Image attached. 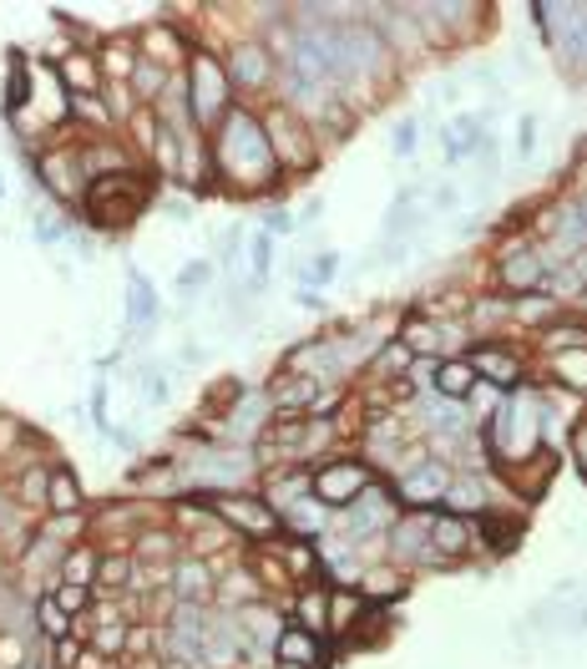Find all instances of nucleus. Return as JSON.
Listing matches in <instances>:
<instances>
[{"label": "nucleus", "mask_w": 587, "mask_h": 669, "mask_svg": "<svg viewBox=\"0 0 587 669\" xmlns=\"http://www.w3.org/2000/svg\"><path fill=\"white\" fill-rule=\"evenodd\" d=\"M319 634H309V629H300L294 618H289L284 629H279V639H274V659L279 665H294V669H319Z\"/></svg>", "instance_id": "nucleus-20"}, {"label": "nucleus", "mask_w": 587, "mask_h": 669, "mask_svg": "<svg viewBox=\"0 0 587 669\" xmlns=\"http://www.w3.org/2000/svg\"><path fill=\"white\" fill-rule=\"evenodd\" d=\"M263 599V583H259V573L253 568H238V573H228V578H218V589H213V604L218 609H248V604H259Z\"/></svg>", "instance_id": "nucleus-26"}, {"label": "nucleus", "mask_w": 587, "mask_h": 669, "mask_svg": "<svg viewBox=\"0 0 587 669\" xmlns=\"http://www.w3.org/2000/svg\"><path fill=\"white\" fill-rule=\"evenodd\" d=\"M92 416H97V432H112V421H106V386L92 391Z\"/></svg>", "instance_id": "nucleus-56"}, {"label": "nucleus", "mask_w": 587, "mask_h": 669, "mask_svg": "<svg viewBox=\"0 0 587 669\" xmlns=\"http://www.w3.org/2000/svg\"><path fill=\"white\" fill-rule=\"evenodd\" d=\"M445 487H451V467L436 457L416 461L410 472H400V482H395V498L405 502H416V508H431V502L445 498Z\"/></svg>", "instance_id": "nucleus-13"}, {"label": "nucleus", "mask_w": 587, "mask_h": 669, "mask_svg": "<svg viewBox=\"0 0 587 669\" xmlns=\"http://www.w3.org/2000/svg\"><path fill=\"white\" fill-rule=\"evenodd\" d=\"M234 624H238V644H244V655H274V639L279 629H284V618L274 614V609L263 604H248V609H234Z\"/></svg>", "instance_id": "nucleus-15"}, {"label": "nucleus", "mask_w": 587, "mask_h": 669, "mask_svg": "<svg viewBox=\"0 0 587 669\" xmlns=\"http://www.w3.org/2000/svg\"><path fill=\"white\" fill-rule=\"evenodd\" d=\"M15 498L26 502V508H46V498H52V467H46V461L26 467L21 482H15Z\"/></svg>", "instance_id": "nucleus-40"}, {"label": "nucleus", "mask_w": 587, "mask_h": 669, "mask_svg": "<svg viewBox=\"0 0 587 669\" xmlns=\"http://www.w3.org/2000/svg\"><path fill=\"white\" fill-rule=\"evenodd\" d=\"M56 77L71 97H97L102 92V66H97L92 52H66L61 66H56Z\"/></svg>", "instance_id": "nucleus-22"}, {"label": "nucleus", "mask_w": 587, "mask_h": 669, "mask_svg": "<svg viewBox=\"0 0 587 669\" xmlns=\"http://www.w3.org/2000/svg\"><path fill=\"white\" fill-rule=\"evenodd\" d=\"M36 629L46 634V639H52V644L71 634V614H66V609L56 604L52 593H41V599H36Z\"/></svg>", "instance_id": "nucleus-42"}, {"label": "nucleus", "mask_w": 587, "mask_h": 669, "mask_svg": "<svg viewBox=\"0 0 587 669\" xmlns=\"http://www.w3.org/2000/svg\"><path fill=\"white\" fill-rule=\"evenodd\" d=\"M46 508H52V517H81L87 498H81V482L71 467H52V498H46Z\"/></svg>", "instance_id": "nucleus-27"}, {"label": "nucleus", "mask_w": 587, "mask_h": 669, "mask_svg": "<svg viewBox=\"0 0 587 669\" xmlns=\"http://www.w3.org/2000/svg\"><path fill=\"white\" fill-rule=\"evenodd\" d=\"M143 209H147L143 198H106V203H87L92 223H102V228H127V223H137V213H143Z\"/></svg>", "instance_id": "nucleus-37"}, {"label": "nucleus", "mask_w": 587, "mask_h": 669, "mask_svg": "<svg viewBox=\"0 0 587 669\" xmlns=\"http://www.w3.org/2000/svg\"><path fill=\"white\" fill-rule=\"evenodd\" d=\"M259 122H263V132H269V147H274L279 172H309L314 163H319V143H314L309 122H304L294 107L269 102L259 112Z\"/></svg>", "instance_id": "nucleus-3"}, {"label": "nucleus", "mask_w": 587, "mask_h": 669, "mask_svg": "<svg viewBox=\"0 0 587 669\" xmlns=\"http://www.w3.org/2000/svg\"><path fill=\"white\" fill-rule=\"evenodd\" d=\"M168 669H203V665H168Z\"/></svg>", "instance_id": "nucleus-64"}, {"label": "nucleus", "mask_w": 587, "mask_h": 669, "mask_svg": "<svg viewBox=\"0 0 587 669\" xmlns=\"http://www.w3.org/2000/svg\"><path fill=\"white\" fill-rule=\"evenodd\" d=\"M552 461H557V457H552L548 446H537L532 457H522L517 467H501V477H507V482H517V492H522V498H537V492L552 482Z\"/></svg>", "instance_id": "nucleus-24"}, {"label": "nucleus", "mask_w": 587, "mask_h": 669, "mask_svg": "<svg viewBox=\"0 0 587 669\" xmlns=\"http://www.w3.org/2000/svg\"><path fill=\"white\" fill-rule=\"evenodd\" d=\"M102 102H106V112H112V122H127L143 112V102L132 97V81H102Z\"/></svg>", "instance_id": "nucleus-43"}, {"label": "nucleus", "mask_w": 587, "mask_h": 669, "mask_svg": "<svg viewBox=\"0 0 587 669\" xmlns=\"http://www.w3.org/2000/svg\"><path fill=\"white\" fill-rule=\"evenodd\" d=\"M213 512H218V523H228L234 533H244V538L274 543L279 533H284V517H279L263 498H248V492H213Z\"/></svg>", "instance_id": "nucleus-6"}, {"label": "nucleus", "mask_w": 587, "mask_h": 669, "mask_svg": "<svg viewBox=\"0 0 587 669\" xmlns=\"http://www.w3.org/2000/svg\"><path fill=\"white\" fill-rule=\"evenodd\" d=\"M441 508H445V512H461V517H476V512H486V508H492V482H486V472H461V477H451Z\"/></svg>", "instance_id": "nucleus-19"}, {"label": "nucleus", "mask_w": 587, "mask_h": 669, "mask_svg": "<svg viewBox=\"0 0 587 669\" xmlns=\"http://www.w3.org/2000/svg\"><path fill=\"white\" fill-rule=\"evenodd\" d=\"M97 564H102V553L92 543H77V548H66L61 558V583H81V589H92L97 583Z\"/></svg>", "instance_id": "nucleus-32"}, {"label": "nucleus", "mask_w": 587, "mask_h": 669, "mask_svg": "<svg viewBox=\"0 0 587 669\" xmlns=\"http://www.w3.org/2000/svg\"><path fill=\"white\" fill-rule=\"evenodd\" d=\"M208 275H213V264H188L178 285H183V289H193V285H203V279H208Z\"/></svg>", "instance_id": "nucleus-58"}, {"label": "nucleus", "mask_w": 587, "mask_h": 669, "mask_svg": "<svg viewBox=\"0 0 587 669\" xmlns=\"http://www.w3.org/2000/svg\"><path fill=\"white\" fill-rule=\"evenodd\" d=\"M436 395H445V401H471V395L482 391V376L471 370L466 355H456V360H436V381H431Z\"/></svg>", "instance_id": "nucleus-21"}, {"label": "nucleus", "mask_w": 587, "mask_h": 669, "mask_svg": "<svg viewBox=\"0 0 587 669\" xmlns=\"http://www.w3.org/2000/svg\"><path fill=\"white\" fill-rule=\"evenodd\" d=\"M208 158H213V178L238 193H263V188L279 183V163H274V147H269V132H263L259 112L253 107H238L213 127V143H208Z\"/></svg>", "instance_id": "nucleus-1"}, {"label": "nucleus", "mask_w": 587, "mask_h": 669, "mask_svg": "<svg viewBox=\"0 0 587 669\" xmlns=\"http://www.w3.org/2000/svg\"><path fill=\"white\" fill-rule=\"evenodd\" d=\"M238 249V228H228V234H223V244H218V254H223V259H228V254H234Z\"/></svg>", "instance_id": "nucleus-63"}, {"label": "nucleus", "mask_w": 587, "mask_h": 669, "mask_svg": "<svg viewBox=\"0 0 587 669\" xmlns=\"http://www.w3.org/2000/svg\"><path fill=\"white\" fill-rule=\"evenodd\" d=\"M137 56L153 66H162V71H178V66H188V41L178 36V31L168 26V21H153V26L137 31Z\"/></svg>", "instance_id": "nucleus-14"}, {"label": "nucleus", "mask_w": 587, "mask_h": 669, "mask_svg": "<svg viewBox=\"0 0 587 669\" xmlns=\"http://www.w3.org/2000/svg\"><path fill=\"white\" fill-rule=\"evenodd\" d=\"M52 599H56V604H61L71 618H77V614H87V609H92L97 593H92V589H81V583H56Z\"/></svg>", "instance_id": "nucleus-48"}, {"label": "nucleus", "mask_w": 587, "mask_h": 669, "mask_svg": "<svg viewBox=\"0 0 587 669\" xmlns=\"http://www.w3.org/2000/svg\"><path fill=\"white\" fill-rule=\"evenodd\" d=\"M370 609V599L360 589H329V629L350 639V629L360 624V614Z\"/></svg>", "instance_id": "nucleus-28"}, {"label": "nucleus", "mask_w": 587, "mask_h": 669, "mask_svg": "<svg viewBox=\"0 0 587 669\" xmlns=\"http://www.w3.org/2000/svg\"><path fill=\"white\" fill-rule=\"evenodd\" d=\"M71 118L92 122V127H112V112L102 107V92H97V97H71Z\"/></svg>", "instance_id": "nucleus-50"}, {"label": "nucleus", "mask_w": 587, "mask_h": 669, "mask_svg": "<svg viewBox=\"0 0 587 669\" xmlns=\"http://www.w3.org/2000/svg\"><path fill=\"white\" fill-rule=\"evenodd\" d=\"M188 107H193V122L197 132H213L228 112H234V87H228V71L213 52H193L188 56Z\"/></svg>", "instance_id": "nucleus-2"}, {"label": "nucleus", "mask_w": 587, "mask_h": 669, "mask_svg": "<svg viewBox=\"0 0 587 669\" xmlns=\"http://www.w3.org/2000/svg\"><path fill=\"white\" fill-rule=\"evenodd\" d=\"M431 548L441 553L445 564H456L476 548V533H471V517L461 512H431Z\"/></svg>", "instance_id": "nucleus-18"}, {"label": "nucleus", "mask_w": 587, "mask_h": 669, "mask_svg": "<svg viewBox=\"0 0 587 669\" xmlns=\"http://www.w3.org/2000/svg\"><path fill=\"white\" fill-rule=\"evenodd\" d=\"M153 649H157V629H153V624H132V629H127V655L143 659V655H153Z\"/></svg>", "instance_id": "nucleus-52"}, {"label": "nucleus", "mask_w": 587, "mask_h": 669, "mask_svg": "<svg viewBox=\"0 0 587 669\" xmlns=\"http://www.w3.org/2000/svg\"><path fill=\"white\" fill-rule=\"evenodd\" d=\"M360 593H365L370 604H375V599H400L405 593L400 568H365V573H360Z\"/></svg>", "instance_id": "nucleus-39"}, {"label": "nucleus", "mask_w": 587, "mask_h": 669, "mask_svg": "<svg viewBox=\"0 0 587 669\" xmlns=\"http://www.w3.org/2000/svg\"><path fill=\"white\" fill-rule=\"evenodd\" d=\"M294 624L309 634H325L329 629V589H304L300 599H294Z\"/></svg>", "instance_id": "nucleus-30"}, {"label": "nucleus", "mask_w": 587, "mask_h": 669, "mask_svg": "<svg viewBox=\"0 0 587 669\" xmlns=\"http://www.w3.org/2000/svg\"><path fill=\"white\" fill-rule=\"evenodd\" d=\"M507 315H511V304L507 300H492V294H486V300H471V310H466V320L476 330L496 325V320H507Z\"/></svg>", "instance_id": "nucleus-49"}, {"label": "nucleus", "mask_w": 587, "mask_h": 669, "mask_svg": "<svg viewBox=\"0 0 587 669\" xmlns=\"http://www.w3.org/2000/svg\"><path fill=\"white\" fill-rule=\"evenodd\" d=\"M548 275L552 264L542 259V249H511L496 259L492 269V285L507 294V300H522V294H537V289H548Z\"/></svg>", "instance_id": "nucleus-8"}, {"label": "nucleus", "mask_w": 587, "mask_h": 669, "mask_svg": "<svg viewBox=\"0 0 587 669\" xmlns=\"http://www.w3.org/2000/svg\"><path fill=\"white\" fill-rule=\"evenodd\" d=\"M375 487V472H370V461H354V457H340V461H319L309 472V492L325 508H350V502H360Z\"/></svg>", "instance_id": "nucleus-4"}, {"label": "nucleus", "mask_w": 587, "mask_h": 669, "mask_svg": "<svg viewBox=\"0 0 587 669\" xmlns=\"http://www.w3.org/2000/svg\"><path fill=\"white\" fill-rule=\"evenodd\" d=\"M248 259H253V279L263 285V275H269V264H274V238L259 234V238H253V249H248Z\"/></svg>", "instance_id": "nucleus-53"}, {"label": "nucleus", "mask_w": 587, "mask_h": 669, "mask_svg": "<svg viewBox=\"0 0 587 669\" xmlns=\"http://www.w3.org/2000/svg\"><path fill=\"white\" fill-rule=\"evenodd\" d=\"M573 451H577V467L587 472V416L573 421Z\"/></svg>", "instance_id": "nucleus-55"}, {"label": "nucleus", "mask_w": 587, "mask_h": 669, "mask_svg": "<svg viewBox=\"0 0 587 669\" xmlns=\"http://www.w3.org/2000/svg\"><path fill=\"white\" fill-rule=\"evenodd\" d=\"M31 107V66L21 52H11V71H5V118H21Z\"/></svg>", "instance_id": "nucleus-33"}, {"label": "nucleus", "mask_w": 587, "mask_h": 669, "mask_svg": "<svg viewBox=\"0 0 587 669\" xmlns=\"http://www.w3.org/2000/svg\"><path fill=\"white\" fill-rule=\"evenodd\" d=\"M269 406H274V416H304V411H314V401L325 395V381H314V376H279L274 386H269Z\"/></svg>", "instance_id": "nucleus-16"}, {"label": "nucleus", "mask_w": 587, "mask_h": 669, "mask_svg": "<svg viewBox=\"0 0 587 669\" xmlns=\"http://www.w3.org/2000/svg\"><path fill=\"white\" fill-rule=\"evenodd\" d=\"M147 395H153V401H168V376H162V370L147 376Z\"/></svg>", "instance_id": "nucleus-60"}, {"label": "nucleus", "mask_w": 587, "mask_h": 669, "mask_svg": "<svg viewBox=\"0 0 587 669\" xmlns=\"http://www.w3.org/2000/svg\"><path fill=\"white\" fill-rule=\"evenodd\" d=\"M294 228H300V223H294V213H274V219H269V238H274V234H294Z\"/></svg>", "instance_id": "nucleus-59"}, {"label": "nucleus", "mask_w": 587, "mask_h": 669, "mask_svg": "<svg viewBox=\"0 0 587 669\" xmlns=\"http://www.w3.org/2000/svg\"><path fill=\"white\" fill-rule=\"evenodd\" d=\"M416 147H420V122L400 118V122H395V158H410Z\"/></svg>", "instance_id": "nucleus-51"}, {"label": "nucleus", "mask_w": 587, "mask_h": 669, "mask_svg": "<svg viewBox=\"0 0 587 669\" xmlns=\"http://www.w3.org/2000/svg\"><path fill=\"white\" fill-rule=\"evenodd\" d=\"M97 66H102V81H132V66H137V46L132 41H106L102 56H97Z\"/></svg>", "instance_id": "nucleus-36"}, {"label": "nucleus", "mask_w": 587, "mask_h": 669, "mask_svg": "<svg viewBox=\"0 0 587 669\" xmlns=\"http://www.w3.org/2000/svg\"><path fill=\"white\" fill-rule=\"evenodd\" d=\"M168 81H172V71H162V66L137 56V66H132V97H137V102H157V97L168 92Z\"/></svg>", "instance_id": "nucleus-38"}, {"label": "nucleus", "mask_w": 587, "mask_h": 669, "mask_svg": "<svg viewBox=\"0 0 587 669\" xmlns=\"http://www.w3.org/2000/svg\"><path fill=\"white\" fill-rule=\"evenodd\" d=\"M552 360H557V376L573 391H587V350H567V355H552Z\"/></svg>", "instance_id": "nucleus-47"}, {"label": "nucleus", "mask_w": 587, "mask_h": 669, "mask_svg": "<svg viewBox=\"0 0 587 669\" xmlns=\"http://www.w3.org/2000/svg\"><path fill=\"white\" fill-rule=\"evenodd\" d=\"M391 558L400 568L420 564V568H451L441 553L431 548V512H405L391 523Z\"/></svg>", "instance_id": "nucleus-7"}, {"label": "nucleus", "mask_w": 587, "mask_h": 669, "mask_svg": "<svg viewBox=\"0 0 587 669\" xmlns=\"http://www.w3.org/2000/svg\"><path fill=\"white\" fill-rule=\"evenodd\" d=\"M284 523L294 527L300 538H319V533H325V523H329V508L309 492V498H300L294 508H284Z\"/></svg>", "instance_id": "nucleus-31"}, {"label": "nucleus", "mask_w": 587, "mask_h": 669, "mask_svg": "<svg viewBox=\"0 0 587 669\" xmlns=\"http://www.w3.org/2000/svg\"><path fill=\"white\" fill-rule=\"evenodd\" d=\"M127 629H132V624H97V629H92V649H102L106 659L127 655Z\"/></svg>", "instance_id": "nucleus-46"}, {"label": "nucleus", "mask_w": 587, "mask_h": 669, "mask_svg": "<svg viewBox=\"0 0 587 669\" xmlns=\"http://www.w3.org/2000/svg\"><path fill=\"white\" fill-rule=\"evenodd\" d=\"M279 558H284L289 578H304V589H309V578L319 573V553H314L309 543H284V548H279Z\"/></svg>", "instance_id": "nucleus-44"}, {"label": "nucleus", "mask_w": 587, "mask_h": 669, "mask_svg": "<svg viewBox=\"0 0 587 669\" xmlns=\"http://www.w3.org/2000/svg\"><path fill=\"white\" fill-rule=\"evenodd\" d=\"M511 320H522V325H537V330H548V325H557L562 320V304L552 300V294H522V300L511 304Z\"/></svg>", "instance_id": "nucleus-34"}, {"label": "nucleus", "mask_w": 587, "mask_h": 669, "mask_svg": "<svg viewBox=\"0 0 587 669\" xmlns=\"http://www.w3.org/2000/svg\"><path fill=\"white\" fill-rule=\"evenodd\" d=\"M471 533H476L492 553H511L517 543H522V523H517V517H501L496 508L476 512V517H471Z\"/></svg>", "instance_id": "nucleus-23"}, {"label": "nucleus", "mask_w": 587, "mask_h": 669, "mask_svg": "<svg viewBox=\"0 0 587 669\" xmlns=\"http://www.w3.org/2000/svg\"><path fill=\"white\" fill-rule=\"evenodd\" d=\"M461 341H466V325H451V320H431V315H410L400 325V345L410 355H451L461 350Z\"/></svg>", "instance_id": "nucleus-10"}, {"label": "nucleus", "mask_w": 587, "mask_h": 669, "mask_svg": "<svg viewBox=\"0 0 587 669\" xmlns=\"http://www.w3.org/2000/svg\"><path fill=\"white\" fill-rule=\"evenodd\" d=\"M542 350H548V355L587 350V320H567V315H562L557 325H548V330H542Z\"/></svg>", "instance_id": "nucleus-35"}, {"label": "nucleus", "mask_w": 587, "mask_h": 669, "mask_svg": "<svg viewBox=\"0 0 587 669\" xmlns=\"http://www.w3.org/2000/svg\"><path fill=\"white\" fill-rule=\"evenodd\" d=\"M548 46L567 66H587V5H532Z\"/></svg>", "instance_id": "nucleus-5"}, {"label": "nucleus", "mask_w": 587, "mask_h": 669, "mask_svg": "<svg viewBox=\"0 0 587 669\" xmlns=\"http://www.w3.org/2000/svg\"><path fill=\"white\" fill-rule=\"evenodd\" d=\"M41 178H46V188H52L56 198H66V203H87V188H92V178H87V168H81V147H52L46 158H41Z\"/></svg>", "instance_id": "nucleus-11"}, {"label": "nucleus", "mask_w": 587, "mask_h": 669, "mask_svg": "<svg viewBox=\"0 0 587 669\" xmlns=\"http://www.w3.org/2000/svg\"><path fill=\"white\" fill-rule=\"evenodd\" d=\"M532 127H537L532 118H522V127H517V137H522V143H517V153H522V158L532 153Z\"/></svg>", "instance_id": "nucleus-61"}, {"label": "nucleus", "mask_w": 587, "mask_h": 669, "mask_svg": "<svg viewBox=\"0 0 587 669\" xmlns=\"http://www.w3.org/2000/svg\"><path fill=\"white\" fill-rule=\"evenodd\" d=\"M223 71H228L234 92H269L279 77V62L263 41H238L234 52H228V62H223Z\"/></svg>", "instance_id": "nucleus-9"}, {"label": "nucleus", "mask_w": 587, "mask_h": 669, "mask_svg": "<svg viewBox=\"0 0 587 669\" xmlns=\"http://www.w3.org/2000/svg\"><path fill=\"white\" fill-rule=\"evenodd\" d=\"M127 320H132V330H147V325H153V320H157V294H153V285H147L143 275H132Z\"/></svg>", "instance_id": "nucleus-41"}, {"label": "nucleus", "mask_w": 587, "mask_h": 669, "mask_svg": "<svg viewBox=\"0 0 587 669\" xmlns=\"http://www.w3.org/2000/svg\"><path fill=\"white\" fill-rule=\"evenodd\" d=\"M178 548H183V533H172V527H143L132 538L137 564H178Z\"/></svg>", "instance_id": "nucleus-25"}, {"label": "nucleus", "mask_w": 587, "mask_h": 669, "mask_svg": "<svg viewBox=\"0 0 587 669\" xmlns=\"http://www.w3.org/2000/svg\"><path fill=\"white\" fill-rule=\"evenodd\" d=\"M213 589H218V564L213 558H193V553H183L178 564H172V599L178 604H208Z\"/></svg>", "instance_id": "nucleus-12"}, {"label": "nucleus", "mask_w": 587, "mask_h": 669, "mask_svg": "<svg viewBox=\"0 0 587 669\" xmlns=\"http://www.w3.org/2000/svg\"><path fill=\"white\" fill-rule=\"evenodd\" d=\"M132 568H137V558L132 553H102V564H97V583L92 593H102V599H112V593H127V578Z\"/></svg>", "instance_id": "nucleus-29"}, {"label": "nucleus", "mask_w": 587, "mask_h": 669, "mask_svg": "<svg viewBox=\"0 0 587 669\" xmlns=\"http://www.w3.org/2000/svg\"><path fill=\"white\" fill-rule=\"evenodd\" d=\"M5 442H21V421H0V451H5Z\"/></svg>", "instance_id": "nucleus-62"}, {"label": "nucleus", "mask_w": 587, "mask_h": 669, "mask_svg": "<svg viewBox=\"0 0 587 669\" xmlns=\"http://www.w3.org/2000/svg\"><path fill=\"white\" fill-rule=\"evenodd\" d=\"M335 269H340V254H314L309 269H304V279H309V285H329Z\"/></svg>", "instance_id": "nucleus-54"}, {"label": "nucleus", "mask_w": 587, "mask_h": 669, "mask_svg": "<svg viewBox=\"0 0 587 669\" xmlns=\"http://www.w3.org/2000/svg\"><path fill=\"white\" fill-rule=\"evenodd\" d=\"M410 366H416V355L405 350L400 341H391V345H385V355L375 360V386L385 381V376H391V381H400V370H410Z\"/></svg>", "instance_id": "nucleus-45"}, {"label": "nucleus", "mask_w": 587, "mask_h": 669, "mask_svg": "<svg viewBox=\"0 0 587 669\" xmlns=\"http://www.w3.org/2000/svg\"><path fill=\"white\" fill-rule=\"evenodd\" d=\"M466 360H471V370H476L482 381H496V386H501V395L522 386V360H517V355H511L507 345H476V350H471Z\"/></svg>", "instance_id": "nucleus-17"}, {"label": "nucleus", "mask_w": 587, "mask_h": 669, "mask_svg": "<svg viewBox=\"0 0 587 669\" xmlns=\"http://www.w3.org/2000/svg\"><path fill=\"white\" fill-rule=\"evenodd\" d=\"M61 234H66L61 219H52V213H46V219H41V228H36V238H41V244H56Z\"/></svg>", "instance_id": "nucleus-57"}]
</instances>
